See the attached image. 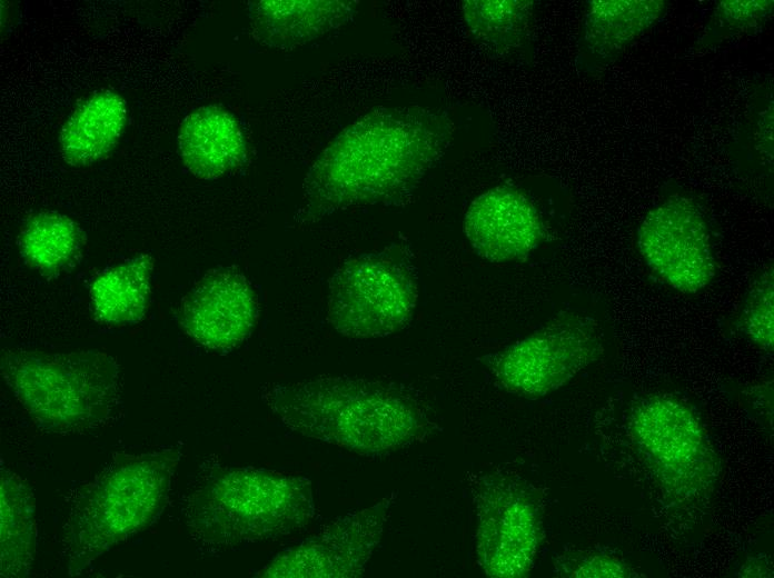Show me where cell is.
Segmentation results:
<instances>
[{
	"label": "cell",
	"mask_w": 774,
	"mask_h": 578,
	"mask_svg": "<svg viewBox=\"0 0 774 578\" xmlns=\"http://www.w3.org/2000/svg\"><path fill=\"white\" fill-rule=\"evenodd\" d=\"M476 518L475 551L487 576L518 578L534 567L544 537L543 500L537 488L516 474H467Z\"/></svg>",
	"instance_id": "7"
},
{
	"label": "cell",
	"mask_w": 774,
	"mask_h": 578,
	"mask_svg": "<svg viewBox=\"0 0 774 578\" xmlns=\"http://www.w3.org/2000/svg\"><path fill=\"white\" fill-rule=\"evenodd\" d=\"M603 352L598 322L586 315L563 311L525 338L484 355L480 361L502 389L539 399L569 382Z\"/></svg>",
	"instance_id": "8"
},
{
	"label": "cell",
	"mask_w": 774,
	"mask_h": 578,
	"mask_svg": "<svg viewBox=\"0 0 774 578\" xmlns=\"http://www.w3.org/2000/svg\"><path fill=\"white\" fill-rule=\"evenodd\" d=\"M453 134V121L436 109L368 112L314 161L294 221L305 226L350 208L401 205L443 158Z\"/></svg>",
	"instance_id": "1"
},
{
	"label": "cell",
	"mask_w": 774,
	"mask_h": 578,
	"mask_svg": "<svg viewBox=\"0 0 774 578\" xmlns=\"http://www.w3.org/2000/svg\"><path fill=\"white\" fill-rule=\"evenodd\" d=\"M631 431L672 500L698 502L711 491L716 455L686 405L665 395L645 398L631 415Z\"/></svg>",
	"instance_id": "9"
},
{
	"label": "cell",
	"mask_w": 774,
	"mask_h": 578,
	"mask_svg": "<svg viewBox=\"0 0 774 578\" xmlns=\"http://www.w3.org/2000/svg\"><path fill=\"white\" fill-rule=\"evenodd\" d=\"M315 512L308 478L252 467L214 471L192 491L185 509L192 537L215 550L290 535L306 527Z\"/></svg>",
	"instance_id": "4"
},
{
	"label": "cell",
	"mask_w": 774,
	"mask_h": 578,
	"mask_svg": "<svg viewBox=\"0 0 774 578\" xmlns=\"http://www.w3.org/2000/svg\"><path fill=\"white\" fill-rule=\"evenodd\" d=\"M766 556L752 557L738 571L740 577H772L773 570Z\"/></svg>",
	"instance_id": "25"
},
{
	"label": "cell",
	"mask_w": 774,
	"mask_h": 578,
	"mask_svg": "<svg viewBox=\"0 0 774 578\" xmlns=\"http://www.w3.org/2000/svg\"><path fill=\"white\" fill-rule=\"evenodd\" d=\"M180 456V446L116 454L78 489L62 538L70 576L80 575L101 555L153 522L168 501Z\"/></svg>",
	"instance_id": "3"
},
{
	"label": "cell",
	"mask_w": 774,
	"mask_h": 578,
	"mask_svg": "<svg viewBox=\"0 0 774 578\" xmlns=\"http://www.w3.org/2000/svg\"><path fill=\"white\" fill-rule=\"evenodd\" d=\"M773 271L762 272L752 283L741 316L744 335L760 349L772 352L774 343Z\"/></svg>",
	"instance_id": "23"
},
{
	"label": "cell",
	"mask_w": 774,
	"mask_h": 578,
	"mask_svg": "<svg viewBox=\"0 0 774 578\" xmlns=\"http://www.w3.org/2000/svg\"><path fill=\"white\" fill-rule=\"evenodd\" d=\"M153 259L142 253L99 273L90 287L96 318L110 326L140 321L148 309Z\"/></svg>",
	"instance_id": "17"
},
{
	"label": "cell",
	"mask_w": 774,
	"mask_h": 578,
	"mask_svg": "<svg viewBox=\"0 0 774 578\" xmlns=\"http://www.w3.org/2000/svg\"><path fill=\"white\" fill-rule=\"evenodd\" d=\"M419 296L410 247L393 242L344 261L329 282L327 319L350 338L396 333L411 322Z\"/></svg>",
	"instance_id": "6"
},
{
	"label": "cell",
	"mask_w": 774,
	"mask_h": 578,
	"mask_svg": "<svg viewBox=\"0 0 774 578\" xmlns=\"http://www.w3.org/2000/svg\"><path fill=\"white\" fill-rule=\"evenodd\" d=\"M126 100L102 90L90 96L69 116L59 133L63 160L89 166L106 158L118 143L127 122Z\"/></svg>",
	"instance_id": "16"
},
{
	"label": "cell",
	"mask_w": 774,
	"mask_h": 578,
	"mask_svg": "<svg viewBox=\"0 0 774 578\" xmlns=\"http://www.w3.org/2000/svg\"><path fill=\"white\" fill-rule=\"evenodd\" d=\"M259 316L257 295L235 267L208 271L181 301L178 322L197 343L230 350L251 333Z\"/></svg>",
	"instance_id": "12"
},
{
	"label": "cell",
	"mask_w": 774,
	"mask_h": 578,
	"mask_svg": "<svg viewBox=\"0 0 774 578\" xmlns=\"http://www.w3.org/2000/svg\"><path fill=\"white\" fill-rule=\"evenodd\" d=\"M397 494L340 516L314 536L279 552L258 577L353 578L364 574L379 545Z\"/></svg>",
	"instance_id": "10"
},
{
	"label": "cell",
	"mask_w": 774,
	"mask_h": 578,
	"mask_svg": "<svg viewBox=\"0 0 774 578\" xmlns=\"http://www.w3.org/2000/svg\"><path fill=\"white\" fill-rule=\"evenodd\" d=\"M0 572L2 577L29 576L36 550L34 496L16 472L1 467Z\"/></svg>",
	"instance_id": "18"
},
{
	"label": "cell",
	"mask_w": 774,
	"mask_h": 578,
	"mask_svg": "<svg viewBox=\"0 0 774 578\" xmlns=\"http://www.w3.org/2000/svg\"><path fill=\"white\" fill-rule=\"evenodd\" d=\"M772 9V0H726L717 4L716 16L731 28L744 29L760 24Z\"/></svg>",
	"instance_id": "24"
},
{
	"label": "cell",
	"mask_w": 774,
	"mask_h": 578,
	"mask_svg": "<svg viewBox=\"0 0 774 578\" xmlns=\"http://www.w3.org/2000/svg\"><path fill=\"white\" fill-rule=\"evenodd\" d=\"M1 372L33 422L50 434L100 428L120 406L121 370L105 352L4 349Z\"/></svg>",
	"instance_id": "5"
},
{
	"label": "cell",
	"mask_w": 774,
	"mask_h": 578,
	"mask_svg": "<svg viewBox=\"0 0 774 578\" xmlns=\"http://www.w3.org/2000/svg\"><path fill=\"white\" fill-rule=\"evenodd\" d=\"M261 397L291 431L365 457H383L434 430L425 406L405 388L365 378L270 382Z\"/></svg>",
	"instance_id": "2"
},
{
	"label": "cell",
	"mask_w": 774,
	"mask_h": 578,
	"mask_svg": "<svg viewBox=\"0 0 774 578\" xmlns=\"http://www.w3.org/2000/svg\"><path fill=\"white\" fill-rule=\"evenodd\" d=\"M178 148L185 168L195 177L215 180L237 171L247 147L237 118L226 108L207 104L181 122Z\"/></svg>",
	"instance_id": "14"
},
{
	"label": "cell",
	"mask_w": 774,
	"mask_h": 578,
	"mask_svg": "<svg viewBox=\"0 0 774 578\" xmlns=\"http://www.w3.org/2000/svg\"><path fill=\"white\" fill-rule=\"evenodd\" d=\"M85 235L66 215L42 211L33 215L21 229L19 247L26 263L44 276L72 268L81 257Z\"/></svg>",
	"instance_id": "20"
},
{
	"label": "cell",
	"mask_w": 774,
	"mask_h": 578,
	"mask_svg": "<svg viewBox=\"0 0 774 578\" xmlns=\"http://www.w3.org/2000/svg\"><path fill=\"white\" fill-rule=\"evenodd\" d=\"M663 0H593L584 18L583 41L591 54L607 58L624 49L662 16Z\"/></svg>",
	"instance_id": "19"
},
{
	"label": "cell",
	"mask_w": 774,
	"mask_h": 578,
	"mask_svg": "<svg viewBox=\"0 0 774 578\" xmlns=\"http://www.w3.org/2000/svg\"><path fill=\"white\" fill-rule=\"evenodd\" d=\"M257 40L270 48L306 44L346 24L356 2L339 0H261L248 7Z\"/></svg>",
	"instance_id": "15"
},
{
	"label": "cell",
	"mask_w": 774,
	"mask_h": 578,
	"mask_svg": "<svg viewBox=\"0 0 774 578\" xmlns=\"http://www.w3.org/2000/svg\"><path fill=\"white\" fill-rule=\"evenodd\" d=\"M463 226L476 255L496 263L525 259L545 237L543 220L530 199L505 185L476 197Z\"/></svg>",
	"instance_id": "13"
},
{
	"label": "cell",
	"mask_w": 774,
	"mask_h": 578,
	"mask_svg": "<svg viewBox=\"0 0 774 578\" xmlns=\"http://www.w3.org/2000/svg\"><path fill=\"white\" fill-rule=\"evenodd\" d=\"M553 572L566 578L645 577L606 547L564 548L553 559Z\"/></svg>",
	"instance_id": "22"
},
{
	"label": "cell",
	"mask_w": 774,
	"mask_h": 578,
	"mask_svg": "<svg viewBox=\"0 0 774 578\" xmlns=\"http://www.w3.org/2000/svg\"><path fill=\"white\" fill-rule=\"evenodd\" d=\"M534 2L528 0H467L462 12L473 36L498 52L524 41Z\"/></svg>",
	"instance_id": "21"
},
{
	"label": "cell",
	"mask_w": 774,
	"mask_h": 578,
	"mask_svg": "<svg viewBox=\"0 0 774 578\" xmlns=\"http://www.w3.org/2000/svg\"><path fill=\"white\" fill-rule=\"evenodd\" d=\"M637 248L646 265L677 291L696 293L714 278L708 227L687 197H668L649 210L637 229Z\"/></svg>",
	"instance_id": "11"
}]
</instances>
